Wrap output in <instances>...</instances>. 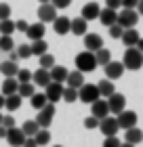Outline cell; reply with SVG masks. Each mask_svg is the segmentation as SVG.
Here are the masks:
<instances>
[{
    "label": "cell",
    "mask_w": 143,
    "mask_h": 147,
    "mask_svg": "<svg viewBox=\"0 0 143 147\" xmlns=\"http://www.w3.org/2000/svg\"><path fill=\"white\" fill-rule=\"evenodd\" d=\"M67 74H70V71H67V67L55 63V65L51 67V80H55V82H61V84H63L65 80H67Z\"/></svg>",
    "instance_id": "d4e9b609"
},
{
    "label": "cell",
    "mask_w": 143,
    "mask_h": 147,
    "mask_svg": "<svg viewBox=\"0 0 143 147\" xmlns=\"http://www.w3.org/2000/svg\"><path fill=\"white\" fill-rule=\"evenodd\" d=\"M91 113L95 118H99V120H103L105 116H110V105H107V99H97V101H93L91 103Z\"/></svg>",
    "instance_id": "4fadbf2b"
},
{
    "label": "cell",
    "mask_w": 143,
    "mask_h": 147,
    "mask_svg": "<svg viewBox=\"0 0 143 147\" xmlns=\"http://www.w3.org/2000/svg\"><path fill=\"white\" fill-rule=\"evenodd\" d=\"M53 4H55V9L59 11V9H67V6L72 4V0H51Z\"/></svg>",
    "instance_id": "bcb514c9"
},
{
    "label": "cell",
    "mask_w": 143,
    "mask_h": 147,
    "mask_svg": "<svg viewBox=\"0 0 143 147\" xmlns=\"http://www.w3.org/2000/svg\"><path fill=\"white\" fill-rule=\"evenodd\" d=\"M99 97H101V95H99L97 84H86V82H84V84L78 88V99H80L82 103H86V105H91L93 101H97Z\"/></svg>",
    "instance_id": "3957f363"
},
{
    "label": "cell",
    "mask_w": 143,
    "mask_h": 147,
    "mask_svg": "<svg viewBox=\"0 0 143 147\" xmlns=\"http://www.w3.org/2000/svg\"><path fill=\"white\" fill-rule=\"evenodd\" d=\"M15 30V21L9 17V19H0V36H13Z\"/></svg>",
    "instance_id": "f546056e"
},
{
    "label": "cell",
    "mask_w": 143,
    "mask_h": 147,
    "mask_svg": "<svg viewBox=\"0 0 143 147\" xmlns=\"http://www.w3.org/2000/svg\"><path fill=\"white\" fill-rule=\"evenodd\" d=\"M2 118H4V116H2V113H0V124H2Z\"/></svg>",
    "instance_id": "680465c9"
},
{
    "label": "cell",
    "mask_w": 143,
    "mask_h": 147,
    "mask_svg": "<svg viewBox=\"0 0 143 147\" xmlns=\"http://www.w3.org/2000/svg\"><path fill=\"white\" fill-rule=\"evenodd\" d=\"M99 13H101V6L97 2H86L82 6V17L86 21H93V19H99Z\"/></svg>",
    "instance_id": "ac0fdd59"
},
{
    "label": "cell",
    "mask_w": 143,
    "mask_h": 147,
    "mask_svg": "<svg viewBox=\"0 0 143 147\" xmlns=\"http://www.w3.org/2000/svg\"><path fill=\"white\" fill-rule=\"evenodd\" d=\"M32 82L36 84V86H44L51 82V69H44V67H40V69H36L34 71V76H32Z\"/></svg>",
    "instance_id": "e0dca14e"
},
{
    "label": "cell",
    "mask_w": 143,
    "mask_h": 147,
    "mask_svg": "<svg viewBox=\"0 0 143 147\" xmlns=\"http://www.w3.org/2000/svg\"><path fill=\"white\" fill-rule=\"evenodd\" d=\"M11 17V6L6 2H0V19H9Z\"/></svg>",
    "instance_id": "ee69618b"
},
{
    "label": "cell",
    "mask_w": 143,
    "mask_h": 147,
    "mask_svg": "<svg viewBox=\"0 0 143 147\" xmlns=\"http://www.w3.org/2000/svg\"><path fill=\"white\" fill-rule=\"evenodd\" d=\"M32 76H34V71H30V69H21L19 67V71H17V80L19 82H32Z\"/></svg>",
    "instance_id": "ab89813d"
},
{
    "label": "cell",
    "mask_w": 143,
    "mask_h": 147,
    "mask_svg": "<svg viewBox=\"0 0 143 147\" xmlns=\"http://www.w3.org/2000/svg\"><path fill=\"white\" fill-rule=\"evenodd\" d=\"M97 88H99V95L101 97H110V95H114L116 92V86H114V80H110V78H103L101 82H97Z\"/></svg>",
    "instance_id": "7402d4cb"
},
{
    "label": "cell",
    "mask_w": 143,
    "mask_h": 147,
    "mask_svg": "<svg viewBox=\"0 0 143 147\" xmlns=\"http://www.w3.org/2000/svg\"><path fill=\"white\" fill-rule=\"evenodd\" d=\"M34 139H36L38 147H44L46 143H51V132H49V128H40L36 135H34Z\"/></svg>",
    "instance_id": "e575fe53"
},
{
    "label": "cell",
    "mask_w": 143,
    "mask_h": 147,
    "mask_svg": "<svg viewBox=\"0 0 143 147\" xmlns=\"http://www.w3.org/2000/svg\"><path fill=\"white\" fill-rule=\"evenodd\" d=\"M55 147H61V145H55Z\"/></svg>",
    "instance_id": "91938a15"
},
{
    "label": "cell",
    "mask_w": 143,
    "mask_h": 147,
    "mask_svg": "<svg viewBox=\"0 0 143 147\" xmlns=\"http://www.w3.org/2000/svg\"><path fill=\"white\" fill-rule=\"evenodd\" d=\"M122 143H120V139L116 137V135H112V137H105V141H103V147H120Z\"/></svg>",
    "instance_id": "b9f144b4"
},
{
    "label": "cell",
    "mask_w": 143,
    "mask_h": 147,
    "mask_svg": "<svg viewBox=\"0 0 143 147\" xmlns=\"http://www.w3.org/2000/svg\"><path fill=\"white\" fill-rule=\"evenodd\" d=\"M105 6H110V9H122V0H105Z\"/></svg>",
    "instance_id": "c3c4849f"
},
{
    "label": "cell",
    "mask_w": 143,
    "mask_h": 147,
    "mask_svg": "<svg viewBox=\"0 0 143 147\" xmlns=\"http://www.w3.org/2000/svg\"><path fill=\"white\" fill-rule=\"evenodd\" d=\"M95 59H97V65H105V63L112 61V53L105 46H101L99 51H95Z\"/></svg>",
    "instance_id": "836d02e7"
},
{
    "label": "cell",
    "mask_w": 143,
    "mask_h": 147,
    "mask_svg": "<svg viewBox=\"0 0 143 147\" xmlns=\"http://www.w3.org/2000/svg\"><path fill=\"white\" fill-rule=\"evenodd\" d=\"M53 118H55V103H46L42 109H38V116H36V122L40 124V128H49L53 124Z\"/></svg>",
    "instance_id": "277c9868"
},
{
    "label": "cell",
    "mask_w": 143,
    "mask_h": 147,
    "mask_svg": "<svg viewBox=\"0 0 143 147\" xmlns=\"http://www.w3.org/2000/svg\"><path fill=\"white\" fill-rule=\"evenodd\" d=\"M124 141H126V143H133V145L141 143V141H143V130L137 128V126H133V128H126V132H124Z\"/></svg>",
    "instance_id": "603a6c76"
},
{
    "label": "cell",
    "mask_w": 143,
    "mask_h": 147,
    "mask_svg": "<svg viewBox=\"0 0 143 147\" xmlns=\"http://www.w3.org/2000/svg\"><path fill=\"white\" fill-rule=\"evenodd\" d=\"M30 103H32V107L34 109H42L46 103H49V99H46L44 92H34V95L30 97Z\"/></svg>",
    "instance_id": "1f68e13d"
},
{
    "label": "cell",
    "mask_w": 143,
    "mask_h": 147,
    "mask_svg": "<svg viewBox=\"0 0 143 147\" xmlns=\"http://www.w3.org/2000/svg\"><path fill=\"white\" fill-rule=\"evenodd\" d=\"M6 141H9L11 147H21L23 141H25V135L21 128H17V126H13V128H9V132H6Z\"/></svg>",
    "instance_id": "5bb4252c"
},
{
    "label": "cell",
    "mask_w": 143,
    "mask_h": 147,
    "mask_svg": "<svg viewBox=\"0 0 143 147\" xmlns=\"http://www.w3.org/2000/svg\"><path fill=\"white\" fill-rule=\"evenodd\" d=\"M55 17H57V9H55V4H53V2L40 4V9H38V19H40L42 23H53V21H55Z\"/></svg>",
    "instance_id": "9c48e42d"
},
{
    "label": "cell",
    "mask_w": 143,
    "mask_h": 147,
    "mask_svg": "<svg viewBox=\"0 0 143 147\" xmlns=\"http://www.w3.org/2000/svg\"><path fill=\"white\" fill-rule=\"evenodd\" d=\"M74 61H76V69H80L82 74H88V71H93L95 67H97V59H95V53L93 51L78 53Z\"/></svg>",
    "instance_id": "7a4b0ae2"
},
{
    "label": "cell",
    "mask_w": 143,
    "mask_h": 147,
    "mask_svg": "<svg viewBox=\"0 0 143 147\" xmlns=\"http://www.w3.org/2000/svg\"><path fill=\"white\" fill-rule=\"evenodd\" d=\"M61 101H65V103L78 101V88H74V86H65V88H63V99H61Z\"/></svg>",
    "instance_id": "d590c367"
},
{
    "label": "cell",
    "mask_w": 143,
    "mask_h": 147,
    "mask_svg": "<svg viewBox=\"0 0 143 147\" xmlns=\"http://www.w3.org/2000/svg\"><path fill=\"white\" fill-rule=\"evenodd\" d=\"M99 130L103 132V137H112V135H118V130H120L118 118H114V116H105L103 120H99Z\"/></svg>",
    "instance_id": "8992f818"
},
{
    "label": "cell",
    "mask_w": 143,
    "mask_h": 147,
    "mask_svg": "<svg viewBox=\"0 0 143 147\" xmlns=\"http://www.w3.org/2000/svg\"><path fill=\"white\" fill-rule=\"evenodd\" d=\"M88 32V21L80 15L76 19H72V34H76V36H84Z\"/></svg>",
    "instance_id": "44dd1931"
},
{
    "label": "cell",
    "mask_w": 143,
    "mask_h": 147,
    "mask_svg": "<svg viewBox=\"0 0 143 147\" xmlns=\"http://www.w3.org/2000/svg\"><path fill=\"white\" fill-rule=\"evenodd\" d=\"M44 95H46V99H49L51 103L61 101V99H63V84H61V82H55V80H51V82L44 86Z\"/></svg>",
    "instance_id": "52a82bcc"
},
{
    "label": "cell",
    "mask_w": 143,
    "mask_h": 147,
    "mask_svg": "<svg viewBox=\"0 0 143 147\" xmlns=\"http://www.w3.org/2000/svg\"><path fill=\"white\" fill-rule=\"evenodd\" d=\"M17 92H19V95H21L23 99H30L34 92H36V84H34V82H19Z\"/></svg>",
    "instance_id": "4dcf8cb0"
},
{
    "label": "cell",
    "mask_w": 143,
    "mask_h": 147,
    "mask_svg": "<svg viewBox=\"0 0 143 147\" xmlns=\"http://www.w3.org/2000/svg\"><path fill=\"white\" fill-rule=\"evenodd\" d=\"M2 126H6V128H13V126H15V116H4L2 118Z\"/></svg>",
    "instance_id": "7dc6e473"
},
{
    "label": "cell",
    "mask_w": 143,
    "mask_h": 147,
    "mask_svg": "<svg viewBox=\"0 0 143 147\" xmlns=\"http://www.w3.org/2000/svg\"><path fill=\"white\" fill-rule=\"evenodd\" d=\"M32 55H36V57H40V55H44L46 53V49H49V42H44V38H38V40H32Z\"/></svg>",
    "instance_id": "f1b7e54d"
},
{
    "label": "cell",
    "mask_w": 143,
    "mask_h": 147,
    "mask_svg": "<svg viewBox=\"0 0 143 147\" xmlns=\"http://www.w3.org/2000/svg\"><path fill=\"white\" fill-rule=\"evenodd\" d=\"M21 130H23V135L25 137H34L36 132L40 130V124L36 122V120H25L23 126H21Z\"/></svg>",
    "instance_id": "d6a6232c"
},
{
    "label": "cell",
    "mask_w": 143,
    "mask_h": 147,
    "mask_svg": "<svg viewBox=\"0 0 143 147\" xmlns=\"http://www.w3.org/2000/svg\"><path fill=\"white\" fill-rule=\"evenodd\" d=\"M15 51H17L19 59H30V57H32V46H30V44H19Z\"/></svg>",
    "instance_id": "f35d334b"
},
{
    "label": "cell",
    "mask_w": 143,
    "mask_h": 147,
    "mask_svg": "<svg viewBox=\"0 0 143 147\" xmlns=\"http://www.w3.org/2000/svg\"><path fill=\"white\" fill-rule=\"evenodd\" d=\"M6 132H9V128L0 124V139H6Z\"/></svg>",
    "instance_id": "816d5d0a"
},
{
    "label": "cell",
    "mask_w": 143,
    "mask_h": 147,
    "mask_svg": "<svg viewBox=\"0 0 143 147\" xmlns=\"http://www.w3.org/2000/svg\"><path fill=\"white\" fill-rule=\"evenodd\" d=\"M107 30H110V36H112V38H122V32H124V28H122V25H120L118 21L112 23Z\"/></svg>",
    "instance_id": "60d3db41"
},
{
    "label": "cell",
    "mask_w": 143,
    "mask_h": 147,
    "mask_svg": "<svg viewBox=\"0 0 143 147\" xmlns=\"http://www.w3.org/2000/svg\"><path fill=\"white\" fill-rule=\"evenodd\" d=\"M103 69H105V78H110V80H118L122 78V74H124V63L122 61H110V63H105L103 65Z\"/></svg>",
    "instance_id": "30bf717a"
},
{
    "label": "cell",
    "mask_w": 143,
    "mask_h": 147,
    "mask_svg": "<svg viewBox=\"0 0 143 147\" xmlns=\"http://www.w3.org/2000/svg\"><path fill=\"white\" fill-rule=\"evenodd\" d=\"M137 21H139V13H137V9H124L122 6V11L118 13V23L122 25V28H135L137 25Z\"/></svg>",
    "instance_id": "5b68a950"
},
{
    "label": "cell",
    "mask_w": 143,
    "mask_h": 147,
    "mask_svg": "<svg viewBox=\"0 0 143 147\" xmlns=\"http://www.w3.org/2000/svg\"><path fill=\"white\" fill-rule=\"evenodd\" d=\"M99 21L103 23V25H107V28H110L112 23H116V21H118V13H116V9H110V6L101 9V13H99Z\"/></svg>",
    "instance_id": "d6986e66"
},
{
    "label": "cell",
    "mask_w": 143,
    "mask_h": 147,
    "mask_svg": "<svg viewBox=\"0 0 143 147\" xmlns=\"http://www.w3.org/2000/svg\"><path fill=\"white\" fill-rule=\"evenodd\" d=\"M0 71H2L6 78H11V76H17V71H19V65H17V61H11V59H6L4 63H0Z\"/></svg>",
    "instance_id": "4316f807"
},
{
    "label": "cell",
    "mask_w": 143,
    "mask_h": 147,
    "mask_svg": "<svg viewBox=\"0 0 143 147\" xmlns=\"http://www.w3.org/2000/svg\"><path fill=\"white\" fill-rule=\"evenodd\" d=\"M15 49V44H13V38L11 36H0V51H4V53H9Z\"/></svg>",
    "instance_id": "74e56055"
},
{
    "label": "cell",
    "mask_w": 143,
    "mask_h": 147,
    "mask_svg": "<svg viewBox=\"0 0 143 147\" xmlns=\"http://www.w3.org/2000/svg\"><path fill=\"white\" fill-rule=\"evenodd\" d=\"M84 46H86V51H99L101 46H103V38H101L99 34H84Z\"/></svg>",
    "instance_id": "9a60e30c"
},
{
    "label": "cell",
    "mask_w": 143,
    "mask_h": 147,
    "mask_svg": "<svg viewBox=\"0 0 143 147\" xmlns=\"http://www.w3.org/2000/svg\"><path fill=\"white\" fill-rule=\"evenodd\" d=\"M107 105H110V113L118 116L122 109H126V97L120 95V92H114V95L107 97Z\"/></svg>",
    "instance_id": "ba28073f"
},
{
    "label": "cell",
    "mask_w": 143,
    "mask_h": 147,
    "mask_svg": "<svg viewBox=\"0 0 143 147\" xmlns=\"http://www.w3.org/2000/svg\"><path fill=\"white\" fill-rule=\"evenodd\" d=\"M120 147H135V145H133V143H126V141H124V143H122Z\"/></svg>",
    "instance_id": "9f6ffc18"
},
{
    "label": "cell",
    "mask_w": 143,
    "mask_h": 147,
    "mask_svg": "<svg viewBox=\"0 0 143 147\" xmlns=\"http://www.w3.org/2000/svg\"><path fill=\"white\" fill-rule=\"evenodd\" d=\"M21 147H38V143H36V139H34V137H25V141H23Z\"/></svg>",
    "instance_id": "681fc988"
},
{
    "label": "cell",
    "mask_w": 143,
    "mask_h": 147,
    "mask_svg": "<svg viewBox=\"0 0 143 147\" xmlns=\"http://www.w3.org/2000/svg\"><path fill=\"white\" fill-rule=\"evenodd\" d=\"M137 13H139V15H143V0H139V2H137Z\"/></svg>",
    "instance_id": "f5cc1de1"
},
{
    "label": "cell",
    "mask_w": 143,
    "mask_h": 147,
    "mask_svg": "<svg viewBox=\"0 0 143 147\" xmlns=\"http://www.w3.org/2000/svg\"><path fill=\"white\" fill-rule=\"evenodd\" d=\"M118 124H120V128H133V126H137V113L131 111V109H122L118 116Z\"/></svg>",
    "instance_id": "8fae6325"
},
{
    "label": "cell",
    "mask_w": 143,
    "mask_h": 147,
    "mask_svg": "<svg viewBox=\"0 0 143 147\" xmlns=\"http://www.w3.org/2000/svg\"><path fill=\"white\" fill-rule=\"evenodd\" d=\"M53 28H55V34L59 36H65L72 32V19L65 17V15H57L55 21H53Z\"/></svg>",
    "instance_id": "7c38bea8"
},
{
    "label": "cell",
    "mask_w": 143,
    "mask_h": 147,
    "mask_svg": "<svg viewBox=\"0 0 143 147\" xmlns=\"http://www.w3.org/2000/svg\"><path fill=\"white\" fill-rule=\"evenodd\" d=\"M84 126H86V128H88V130H93V128H97V126H99V118H95V116H93V113H91V116H88V118L84 120Z\"/></svg>",
    "instance_id": "7bdbcfd3"
},
{
    "label": "cell",
    "mask_w": 143,
    "mask_h": 147,
    "mask_svg": "<svg viewBox=\"0 0 143 147\" xmlns=\"http://www.w3.org/2000/svg\"><path fill=\"white\" fill-rule=\"evenodd\" d=\"M4 99H6V97L2 95V92H0V109H4Z\"/></svg>",
    "instance_id": "db71d44e"
},
{
    "label": "cell",
    "mask_w": 143,
    "mask_h": 147,
    "mask_svg": "<svg viewBox=\"0 0 143 147\" xmlns=\"http://www.w3.org/2000/svg\"><path fill=\"white\" fill-rule=\"evenodd\" d=\"M122 63H124L126 69L131 71H137L143 67V53L137 49V46H126V53L122 57Z\"/></svg>",
    "instance_id": "6da1fadb"
},
{
    "label": "cell",
    "mask_w": 143,
    "mask_h": 147,
    "mask_svg": "<svg viewBox=\"0 0 143 147\" xmlns=\"http://www.w3.org/2000/svg\"><path fill=\"white\" fill-rule=\"evenodd\" d=\"M38 2H40V4H44V2H51V0H38Z\"/></svg>",
    "instance_id": "6f0895ef"
},
{
    "label": "cell",
    "mask_w": 143,
    "mask_h": 147,
    "mask_svg": "<svg viewBox=\"0 0 143 147\" xmlns=\"http://www.w3.org/2000/svg\"><path fill=\"white\" fill-rule=\"evenodd\" d=\"M135 46H137V49H139V51L143 53V38H139V42H137V44H135Z\"/></svg>",
    "instance_id": "11a10c76"
},
{
    "label": "cell",
    "mask_w": 143,
    "mask_h": 147,
    "mask_svg": "<svg viewBox=\"0 0 143 147\" xmlns=\"http://www.w3.org/2000/svg\"><path fill=\"white\" fill-rule=\"evenodd\" d=\"M17 88H19V80H17L15 76L6 78L4 82H2V95H4V97H6V95H13V92H17Z\"/></svg>",
    "instance_id": "83f0119b"
},
{
    "label": "cell",
    "mask_w": 143,
    "mask_h": 147,
    "mask_svg": "<svg viewBox=\"0 0 143 147\" xmlns=\"http://www.w3.org/2000/svg\"><path fill=\"white\" fill-rule=\"evenodd\" d=\"M139 32L137 30H135V28H126L124 32H122V44H124V46H135V44H137L139 42Z\"/></svg>",
    "instance_id": "ffe728a7"
},
{
    "label": "cell",
    "mask_w": 143,
    "mask_h": 147,
    "mask_svg": "<svg viewBox=\"0 0 143 147\" xmlns=\"http://www.w3.org/2000/svg\"><path fill=\"white\" fill-rule=\"evenodd\" d=\"M21 101H23V97L19 95V92H13V95H6L4 99V109H9V111H15L21 107Z\"/></svg>",
    "instance_id": "cb8c5ba5"
},
{
    "label": "cell",
    "mask_w": 143,
    "mask_h": 147,
    "mask_svg": "<svg viewBox=\"0 0 143 147\" xmlns=\"http://www.w3.org/2000/svg\"><path fill=\"white\" fill-rule=\"evenodd\" d=\"M65 84H67V86H74V88H80V86L84 84V74L80 71V69H76V71H70V74H67Z\"/></svg>",
    "instance_id": "484cf974"
},
{
    "label": "cell",
    "mask_w": 143,
    "mask_h": 147,
    "mask_svg": "<svg viewBox=\"0 0 143 147\" xmlns=\"http://www.w3.org/2000/svg\"><path fill=\"white\" fill-rule=\"evenodd\" d=\"M28 28H30V23L25 21V19H17V21H15V30H17V32H23V34H25Z\"/></svg>",
    "instance_id": "f6af8a7d"
},
{
    "label": "cell",
    "mask_w": 143,
    "mask_h": 147,
    "mask_svg": "<svg viewBox=\"0 0 143 147\" xmlns=\"http://www.w3.org/2000/svg\"><path fill=\"white\" fill-rule=\"evenodd\" d=\"M137 2L139 0H122V6L124 9H137Z\"/></svg>",
    "instance_id": "f907efd6"
},
{
    "label": "cell",
    "mask_w": 143,
    "mask_h": 147,
    "mask_svg": "<svg viewBox=\"0 0 143 147\" xmlns=\"http://www.w3.org/2000/svg\"><path fill=\"white\" fill-rule=\"evenodd\" d=\"M38 63H40V67L51 69L53 65H55V57H53L51 53H44V55H40V57H38Z\"/></svg>",
    "instance_id": "8d00e7d4"
},
{
    "label": "cell",
    "mask_w": 143,
    "mask_h": 147,
    "mask_svg": "<svg viewBox=\"0 0 143 147\" xmlns=\"http://www.w3.org/2000/svg\"><path fill=\"white\" fill-rule=\"evenodd\" d=\"M44 32H46V25L42 21H36V23H30L25 36H28L30 40H38V38H44Z\"/></svg>",
    "instance_id": "2e32d148"
}]
</instances>
